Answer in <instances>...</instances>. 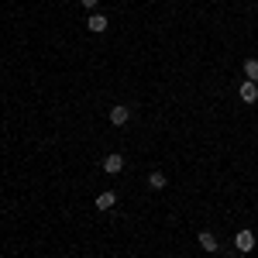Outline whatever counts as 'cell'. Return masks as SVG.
I'll use <instances>...</instances> for the list:
<instances>
[{"mask_svg": "<svg viewBox=\"0 0 258 258\" xmlns=\"http://www.w3.org/2000/svg\"><path fill=\"white\" fill-rule=\"evenodd\" d=\"M114 203H117L114 193H100L97 197V210H114Z\"/></svg>", "mask_w": 258, "mask_h": 258, "instance_id": "7", "label": "cell"}, {"mask_svg": "<svg viewBox=\"0 0 258 258\" xmlns=\"http://www.w3.org/2000/svg\"><path fill=\"white\" fill-rule=\"evenodd\" d=\"M238 93H241V100H244V103H255V100H258V83L244 80V83H241V90H238Z\"/></svg>", "mask_w": 258, "mask_h": 258, "instance_id": "5", "label": "cell"}, {"mask_svg": "<svg viewBox=\"0 0 258 258\" xmlns=\"http://www.w3.org/2000/svg\"><path fill=\"white\" fill-rule=\"evenodd\" d=\"M127 120H131V107H127V103H114V107H110V124H114V127H124Z\"/></svg>", "mask_w": 258, "mask_h": 258, "instance_id": "1", "label": "cell"}, {"mask_svg": "<svg viewBox=\"0 0 258 258\" xmlns=\"http://www.w3.org/2000/svg\"><path fill=\"white\" fill-rule=\"evenodd\" d=\"M244 76L251 83H258V59H244Z\"/></svg>", "mask_w": 258, "mask_h": 258, "instance_id": "9", "label": "cell"}, {"mask_svg": "<svg viewBox=\"0 0 258 258\" xmlns=\"http://www.w3.org/2000/svg\"><path fill=\"white\" fill-rule=\"evenodd\" d=\"M107 24H110V18H103V14H97V11L86 18V28H90L93 35H103V31H107Z\"/></svg>", "mask_w": 258, "mask_h": 258, "instance_id": "2", "label": "cell"}, {"mask_svg": "<svg viewBox=\"0 0 258 258\" xmlns=\"http://www.w3.org/2000/svg\"><path fill=\"white\" fill-rule=\"evenodd\" d=\"M200 248H203V251H210V255H214V251H217V248H220V241L214 238V234H210V231H200Z\"/></svg>", "mask_w": 258, "mask_h": 258, "instance_id": "6", "label": "cell"}, {"mask_svg": "<svg viewBox=\"0 0 258 258\" xmlns=\"http://www.w3.org/2000/svg\"><path fill=\"white\" fill-rule=\"evenodd\" d=\"M120 169H124V159H120L117 152H110V155L103 159V172H110V176H117Z\"/></svg>", "mask_w": 258, "mask_h": 258, "instance_id": "3", "label": "cell"}, {"mask_svg": "<svg viewBox=\"0 0 258 258\" xmlns=\"http://www.w3.org/2000/svg\"><path fill=\"white\" fill-rule=\"evenodd\" d=\"M97 4H100V0H83V7H86V11H93Z\"/></svg>", "mask_w": 258, "mask_h": 258, "instance_id": "10", "label": "cell"}, {"mask_svg": "<svg viewBox=\"0 0 258 258\" xmlns=\"http://www.w3.org/2000/svg\"><path fill=\"white\" fill-rule=\"evenodd\" d=\"M234 244H238V251H251V248H255V234H251V231L244 227V231H238Z\"/></svg>", "mask_w": 258, "mask_h": 258, "instance_id": "4", "label": "cell"}, {"mask_svg": "<svg viewBox=\"0 0 258 258\" xmlns=\"http://www.w3.org/2000/svg\"><path fill=\"white\" fill-rule=\"evenodd\" d=\"M148 189H155V193L165 189V172H152V176H148Z\"/></svg>", "mask_w": 258, "mask_h": 258, "instance_id": "8", "label": "cell"}]
</instances>
